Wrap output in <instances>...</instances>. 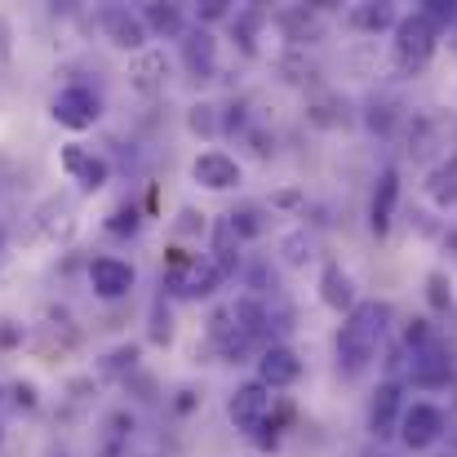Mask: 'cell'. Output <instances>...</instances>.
<instances>
[{
    "label": "cell",
    "instance_id": "cell-1",
    "mask_svg": "<svg viewBox=\"0 0 457 457\" xmlns=\"http://www.w3.org/2000/svg\"><path fill=\"white\" fill-rule=\"evenodd\" d=\"M386 324H391V303H355L346 311V324L337 328V369L346 378H360L378 360Z\"/></svg>",
    "mask_w": 457,
    "mask_h": 457
},
{
    "label": "cell",
    "instance_id": "cell-2",
    "mask_svg": "<svg viewBox=\"0 0 457 457\" xmlns=\"http://www.w3.org/2000/svg\"><path fill=\"white\" fill-rule=\"evenodd\" d=\"M436 45H440V27L431 18H422L418 9L395 22V62H400V71H409V76L422 71L436 58Z\"/></svg>",
    "mask_w": 457,
    "mask_h": 457
},
{
    "label": "cell",
    "instance_id": "cell-3",
    "mask_svg": "<svg viewBox=\"0 0 457 457\" xmlns=\"http://www.w3.org/2000/svg\"><path fill=\"white\" fill-rule=\"evenodd\" d=\"M227 418H231V427L245 431V436L262 431L267 418H271V391H267L262 382H245V386H236L231 400H227Z\"/></svg>",
    "mask_w": 457,
    "mask_h": 457
},
{
    "label": "cell",
    "instance_id": "cell-4",
    "mask_svg": "<svg viewBox=\"0 0 457 457\" xmlns=\"http://www.w3.org/2000/svg\"><path fill=\"white\" fill-rule=\"evenodd\" d=\"M178 298H204V294H213L218 285H222V276H218V267L209 262V258H173V271H169V280H164Z\"/></svg>",
    "mask_w": 457,
    "mask_h": 457
},
{
    "label": "cell",
    "instance_id": "cell-5",
    "mask_svg": "<svg viewBox=\"0 0 457 457\" xmlns=\"http://www.w3.org/2000/svg\"><path fill=\"white\" fill-rule=\"evenodd\" d=\"M98 112H103V103H98V94L85 89V85H67V89L54 98V120L67 125V129H76V134H80V129H94Z\"/></svg>",
    "mask_w": 457,
    "mask_h": 457
},
{
    "label": "cell",
    "instance_id": "cell-6",
    "mask_svg": "<svg viewBox=\"0 0 457 457\" xmlns=\"http://www.w3.org/2000/svg\"><path fill=\"white\" fill-rule=\"evenodd\" d=\"M298 378H303V360H298L294 346L276 342V346H267V351L258 355V382H262L267 391H285V386H294Z\"/></svg>",
    "mask_w": 457,
    "mask_h": 457
},
{
    "label": "cell",
    "instance_id": "cell-7",
    "mask_svg": "<svg viewBox=\"0 0 457 457\" xmlns=\"http://www.w3.org/2000/svg\"><path fill=\"white\" fill-rule=\"evenodd\" d=\"M445 436V413L436 404H413L400 413V440L409 449H431Z\"/></svg>",
    "mask_w": 457,
    "mask_h": 457
},
{
    "label": "cell",
    "instance_id": "cell-8",
    "mask_svg": "<svg viewBox=\"0 0 457 457\" xmlns=\"http://www.w3.org/2000/svg\"><path fill=\"white\" fill-rule=\"evenodd\" d=\"M98 22H103V31H107V40L116 45V49H134V54H143L147 49V27H143V18L138 13H129V9H120V4H107L103 13H98Z\"/></svg>",
    "mask_w": 457,
    "mask_h": 457
},
{
    "label": "cell",
    "instance_id": "cell-9",
    "mask_svg": "<svg viewBox=\"0 0 457 457\" xmlns=\"http://www.w3.org/2000/svg\"><path fill=\"white\" fill-rule=\"evenodd\" d=\"M134 280H138L134 267L120 262V258H94V262H89V285H94V294L107 298V303L125 298V294L134 289Z\"/></svg>",
    "mask_w": 457,
    "mask_h": 457
},
{
    "label": "cell",
    "instance_id": "cell-10",
    "mask_svg": "<svg viewBox=\"0 0 457 457\" xmlns=\"http://www.w3.org/2000/svg\"><path fill=\"white\" fill-rule=\"evenodd\" d=\"M62 169H67L85 191H103L107 178H112V164H107L103 155H94L89 147H80V143H67V147H62Z\"/></svg>",
    "mask_w": 457,
    "mask_h": 457
},
{
    "label": "cell",
    "instance_id": "cell-11",
    "mask_svg": "<svg viewBox=\"0 0 457 457\" xmlns=\"http://www.w3.org/2000/svg\"><path fill=\"white\" fill-rule=\"evenodd\" d=\"M191 178L200 187H209V191H231V187H240V164H236V155L227 152H204L195 155Z\"/></svg>",
    "mask_w": 457,
    "mask_h": 457
},
{
    "label": "cell",
    "instance_id": "cell-12",
    "mask_svg": "<svg viewBox=\"0 0 457 457\" xmlns=\"http://www.w3.org/2000/svg\"><path fill=\"white\" fill-rule=\"evenodd\" d=\"M182 62H187V76H191V80H213V71H218V40H213L204 27L187 31V40H182Z\"/></svg>",
    "mask_w": 457,
    "mask_h": 457
},
{
    "label": "cell",
    "instance_id": "cell-13",
    "mask_svg": "<svg viewBox=\"0 0 457 457\" xmlns=\"http://www.w3.org/2000/svg\"><path fill=\"white\" fill-rule=\"evenodd\" d=\"M395 200H400V173H395V169H382V173H378V187H373V195H369V227H373L378 236L391 231V222H395Z\"/></svg>",
    "mask_w": 457,
    "mask_h": 457
},
{
    "label": "cell",
    "instance_id": "cell-14",
    "mask_svg": "<svg viewBox=\"0 0 457 457\" xmlns=\"http://www.w3.org/2000/svg\"><path fill=\"white\" fill-rule=\"evenodd\" d=\"M400 400H404L400 382H382V386L373 391V400H369V431H373L378 440L395 436V427H400Z\"/></svg>",
    "mask_w": 457,
    "mask_h": 457
},
{
    "label": "cell",
    "instance_id": "cell-15",
    "mask_svg": "<svg viewBox=\"0 0 457 457\" xmlns=\"http://www.w3.org/2000/svg\"><path fill=\"white\" fill-rule=\"evenodd\" d=\"M129 85H134L143 98H160L164 85H169V58H164L160 49H143L138 62H134V71H129Z\"/></svg>",
    "mask_w": 457,
    "mask_h": 457
},
{
    "label": "cell",
    "instance_id": "cell-16",
    "mask_svg": "<svg viewBox=\"0 0 457 457\" xmlns=\"http://www.w3.org/2000/svg\"><path fill=\"white\" fill-rule=\"evenodd\" d=\"M129 436H134V413L116 409L103 418V431H98V445H94V457H125L129 453Z\"/></svg>",
    "mask_w": 457,
    "mask_h": 457
},
{
    "label": "cell",
    "instance_id": "cell-17",
    "mask_svg": "<svg viewBox=\"0 0 457 457\" xmlns=\"http://www.w3.org/2000/svg\"><path fill=\"white\" fill-rule=\"evenodd\" d=\"M320 298H324V306H333V311H351L355 306V280L337 262H328L324 276H320Z\"/></svg>",
    "mask_w": 457,
    "mask_h": 457
},
{
    "label": "cell",
    "instance_id": "cell-18",
    "mask_svg": "<svg viewBox=\"0 0 457 457\" xmlns=\"http://www.w3.org/2000/svg\"><path fill=\"white\" fill-rule=\"evenodd\" d=\"M280 27H285V36L294 40V45H311V40H320L324 36V22H320V9L311 4H298V9H285L280 13Z\"/></svg>",
    "mask_w": 457,
    "mask_h": 457
},
{
    "label": "cell",
    "instance_id": "cell-19",
    "mask_svg": "<svg viewBox=\"0 0 457 457\" xmlns=\"http://www.w3.org/2000/svg\"><path fill=\"white\" fill-rule=\"evenodd\" d=\"M236 249H240V236H236V231H231V222L222 218V222L213 227V249H209V262L218 267V276H222V280H227V276H236V262H240V253H236Z\"/></svg>",
    "mask_w": 457,
    "mask_h": 457
},
{
    "label": "cell",
    "instance_id": "cell-20",
    "mask_svg": "<svg viewBox=\"0 0 457 457\" xmlns=\"http://www.w3.org/2000/svg\"><path fill=\"white\" fill-rule=\"evenodd\" d=\"M427 195H431L440 209H453L457 204V155H449L445 164L431 169V178H427Z\"/></svg>",
    "mask_w": 457,
    "mask_h": 457
},
{
    "label": "cell",
    "instance_id": "cell-21",
    "mask_svg": "<svg viewBox=\"0 0 457 457\" xmlns=\"http://www.w3.org/2000/svg\"><path fill=\"white\" fill-rule=\"evenodd\" d=\"M40 231H45L49 240H71V231H76V209H71L67 200H49V204L40 209Z\"/></svg>",
    "mask_w": 457,
    "mask_h": 457
},
{
    "label": "cell",
    "instance_id": "cell-22",
    "mask_svg": "<svg viewBox=\"0 0 457 457\" xmlns=\"http://www.w3.org/2000/svg\"><path fill=\"white\" fill-rule=\"evenodd\" d=\"M143 27H147V36H160V40H173V36H182V9L178 4H147L143 13Z\"/></svg>",
    "mask_w": 457,
    "mask_h": 457
},
{
    "label": "cell",
    "instance_id": "cell-23",
    "mask_svg": "<svg viewBox=\"0 0 457 457\" xmlns=\"http://www.w3.org/2000/svg\"><path fill=\"white\" fill-rule=\"evenodd\" d=\"M351 22L364 27V31H382V27H395L400 18H395L391 4H355V9H351Z\"/></svg>",
    "mask_w": 457,
    "mask_h": 457
},
{
    "label": "cell",
    "instance_id": "cell-24",
    "mask_svg": "<svg viewBox=\"0 0 457 457\" xmlns=\"http://www.w3.org/2000/svg\"><path fill=\"white\" fill-rule=\"evenodd\" d=\"M227 222H231V231H236L240 240H253V236H262V209H258V204L231 209V213H227Z\"/></svg>",
    "mask_w": 457,
    "mask_h": 457
},
{
    "label": "cell",
    "instance_id": "cell-25",
    "mask_svg": "<svg viewBox=\"0 0 457 457\" xmlns=\"http://www.w3.org/2000/svg\"><path fill=\"white\" fill-rule=\"evenodd\" d=\"M267 22V13L262 9H245V13H236L231 18V27H236V40H240V49L245 54H253V36H258V27Z\"/></svg>",
    "mask_w": 457,
    "mask_h": 457
},
{
    "label": "cell",
    "instance_id": "cell-26",
    "mask_svg": "<svg viewBox=\"0 0 457 457\" xmlns=\"http://www.w3.org/2000/svg\"><path fill=\"white\" fill-rule=\"evenodd\" d=\"M187 125H191V134H204V138H213V134L222 129V120H218V107H213V103H195V107H191V116H187Z\"/></svg>",
    "mask_w": 457,
    "mask_h": 457
},
{
    "label": "cell",
    "instance_id": "cell-27",
    "mask_svg": "<svg viewBox=\"0 0 457 457\" xmlns=\"http://www.w3.org/2000/svg\"><path fill=\"white\" fill-rule=\"evenodd\" d=\"M427 289H431V306H436V311H449V303H453V285H449L445 271H431Z\"/></svg>",
    "mask_w": 457,
    "mask_h": 457
},
{
    "label": "cell",
    "instance_id": "cell-28",
    "mask_svg": "<svg viewBox=\"0 0 457 457\" xmlns=\"http://www.w3.org/2000/svg\"><path fill=\"white\" fill-rule=\"evenodd\" d=\"M280 249H285V262H294V267L311 258V240H306V231H294V236H285V245H280Z\"/></svg>",
    "mask_w": 457,
    "mask_h": 457
},
{
    "label": "cell",
    "instance_id": "cell-29",
    "mask_svg": "<svg viewBox=\"0 0 457 457\" xmlns=\"http://www.w3.org/2000/svg\"><path fill=\"white\" fill-rule=\"evenodd\" d=\"M107 227H112L116 236H125V231H138V213H134V209H116Z\"/></svg>",
    "mask_w": 457,
    "mask_h": 457
},
{
    "label": "cell",
    "instance_id": "cell-30",
    "mask_svg": "<svg viewBox=\"0 0 457 457\" xmlns=\"http://www.w3.org/2000/svg\"><path fill=\"white\" fill-rule=\"evenodd\" d=\"M134 360H138V346H120V351H112V355H107V369H112V373H120L125 364L134 369Z\"/></svg>",
    "mask_w": 457,
    "mask_h": 457
},
{
    "label": "cell",
    "instance_id": "cell-31",
    "mask_svg": "<svg viewBox=\"0 0 457 457\" xmlns=\"http://www.w3.org/2000/svg\"><path fill=\"white\" fill-rule=\"evenodd\" d=\"M173 337V324H169V311L160 315V306H155V315H152V342H169Z\"/></svg>",
    "mask_w": 457,
    "mask_h": 457
},
{
    "label": "cell",
    "instance_id": "cell-32",
    "mask_svg": "<svg viewBox=\"0 0 457 457\" xmlns=\"http://www.w3.org/2000/svg\"><path fill=\"white\" fill-rule=\"evenodd\" d=\"M285 71H289V80H298V85L315 76V67H311V62H298V58H285Z\"/></svg>",
    "mask_w": 457,
    "mask_h": 457
},
{
    "label": "cell",
    "instance_id": "cell-33",
    "mask_svg": "<svg viewBox=\"0 0 457 457\" xmlns=\"http://www.w3.org/2000/svg\"><path fill=\"white\" fill-rule=\"evenodd\" d=\"M13 400H18L22 409H36V386H31V382H18V386H13Z\"/></svg>",
    "mask_w": 457,
    "mask_h": 457
},
{
    "label": "cell",
    "instance_id": "cell-34",
    "mask_svg": "<svg viewBox=\"0 0 457 457\" xmlns=\"http://www.w3.org/2000/svg\"><path fill=\"white\" fill-rule=\"evenodd\" d=\"M227 13H231L227 0H209V4H200V18H209V22H213V18H227Z\"/></svg>",
    "mask_w": 457,
    "mask_h": 457
},
{
    "label": "cell",
    "instance_id": "cell-35",
    "mask_svg": "<svg viewBox=\"0 0 457 457\" xmlns=\"http://www.w3.org/2000/svg\"><path fill=\"white\" fill-rule=\"evenodd\" d=\"M22 342V328H13V320H0V346H13Z\"/></svg>",
    "mask_w": 457,
    "mask_h": 457
},
{
    "label": "cell",
    "instance_id": "cell-36",
    "mask_svg": "<svg viewBox=\"0 0 457 457\" xmlns=\"http://www.w3.org/2000/svg\"><path fill=\"white\" fill-rule=\"evenodd\" d=\"M453 49H457V22H453Z\"/></svg>",
    "mask_w": 457,
    "mask_h": 457
},
{
    "label": "cell",
    "instance_id": "cell-37",
    "mask_svg": "<svg viewBox=\"0 0 457 457\" xmlns=\"http://www.w3.org/2000/svg\"><path fill=\"white\" fill-rule=\"evenodd\" d=\"M453 245H457V231H453Z\"/></svg>",
    "mask_w": 457,
    "mask_h": 457
},
{
    "label": "cell",
    "instance_id": "cell-38",
    "mask_svg": "<svg viewBox=\"0 0 457 457\" xmlns=\"http://www.w3.org/2000/svg\"><path fill=\"white\" fill-rule=\"evenodd\" d=\"M0 249H4V240H0Z\"/></svg>",
    "mask_w": 457,
    "mask_h": 457
},
{
    "label": "cell",
    "instance_id": "cell-39",
    "mask_svg": "<svg viewBox=\"0 0 457 457\" xmlns=\"http://www.w3.org/2000/svg\"><path fill=\"white\" fill-rule=\"evenodd\" d=\"M147 457H155V453H147Z\"/></svg>",
    "mask_w": 457,
    "mask_h": 457
}]
</instances>
